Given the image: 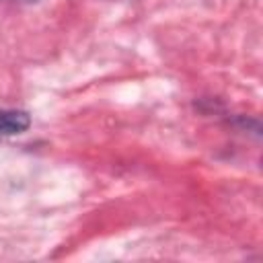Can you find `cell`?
Returning <instances> with one entry per match:
<instances>
[{"label": "cell", "instance_id": "6da1fadb", "mask_svg": "<svg viewBox=\"0 0 263 263\" xmlns=\"http://www.w3.org/2000/svg\"><path fill=\"white\" fill-rule=\"evenodd\" d=\"M31 127V115L23 109H0V138L25 134Z\"/></svg>", "mask_w": 263, "mask_h": 263}, {"label": "cell", "instance_id": "7a4b0ae2", "mask_svg": "<svg viewBox=\"0 0 263 263\" xmlns=\"http://www.w3.org/2000/svg\"><path fill=\"white\" fill-rule=\"evenodd\" d=\"M18 2H39V0H18Z\"/></svg>", "mask_w": 263, "mask_h": 263}]
</instances>
